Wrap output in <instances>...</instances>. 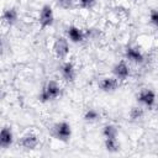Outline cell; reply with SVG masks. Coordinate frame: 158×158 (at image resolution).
I'll return each mask as SVG.
<instances>
[{"label": "cell", "instance_id": "1", "mask_svg": "<svg viewBox=\"0 0 158 158\" xmlns=\"http://www.w3.org/2000/svg\"><path fill=\"white\" fill-rule=\"evenodd\" d=\"M59 95H60V86H59V84L56 80H49L42 88L40 95H38V99L42 102H47V101L57 99Z\"/></svg>", "mask_w": 158, "mask_h": 158}, {"label": "cell", "instance_id": "2", "mask_svg": "<svg viewBox=\"0 0 158 158\" xmlns=\"http://www.w3.org/2000/svg\"><path fill=\"white\" fill-rule=\"evenodd\" d=\"M53 136L62 141V142H68L72 136V127L67 121H60L53 126Z\"/></svg>", "mask_w": 158, "mask_h": 158}, {"label": "cell", "instance_id": "3", "mask_svg": "<svg viewBox=\"0 0 158 158\" xmlns=\"http://www.w3.org/2000/svg\"><path fill=\"white\" fill-rule=\"evenodd\" d=\"M38 22H40V27L42 30H44L47 27H51L53 25V22H54V14H53V10H52L51 5L46 4V5H43L41 7Z\"/></svg>", "mask_w": 158, "mask_h": 158}, {"label": "cell", "instance_id": "4", "mask_svg": "<svg viewBox=\"0 0 158 158\" xmlns=\"http://www.w3.org/2000/svg\"><path fill=\"white\" fill-rule=\"evenodd\" d=\"M53 52L59 59H64L69 53V42L68 38L60 36L54 41L53 44Z\"/></svg>", "mask_w": 158, "mask_h": 158}, {"label": "cell", "instance_id": "5", "mask_svg": "<svg viewBox=\"0 0 158 158\" xmlns=\"http://www.w3.org/2000/svg\"><path fill=\"white\" fill-rule=\"evenodd\" d=\"M137 100L139 104L144 105L148 109H152L156 104V93L151 89H143L139 91L138 96H137Z\"/></svg>", "mask_w": 158, "mask_h": 158}, {"label": "cell", "instance_id": "6", "mask_svg": "<svg viewBox=\"0 0 158 158\" xmlns=\"http://www.w3.org/2000/svg\"><path fill=\"white\" fill-rule=\"evenodd\" d=\"M59 72H60V75L62 78L68 81V83H73L75 80V77H77V73H75V68H74V64L72 62H64L60 64L59 67Z\"/></svg>", "mask_w": 158, "mask_h": 158}, {"label": "cell", "instance_id": "7", "mask_svg": "<svg viewBox=\"0 0 158 158\" xmlns=\"http://www.w3.org/2000/svg\"><path fill=\"white\" fill-rule=\"evenodd\" d=\"M112 74L117 80H125L130 75V68L125 60L117 62L112 68Z\"/></svg>", "mask_w": 158, "mask_h": 158}, {"label": "cell", "instance_id": "8", "mask_svg": "<svg viewBox=\"0 0 158 158\" xmlns=\"http://www.w3.org/2000/svg\"><path fill=\"white\" fill-rule=\"evenodd\" d=\"M99 89L104 93H114L118 88V80L115 77H106L99 81Z\"/></svg>", "mask_w": 158, "mask_h": 158}, {"label": "cell", "instance_id": "9", "mask_svg": "<svg viewBox=\"0 0 158 158\" xmlns=\"http://www.w3.org/2000/svg\"><path fill=\"white\" fill-rule=\"evenodd\" d=\"M125 57L126 59L136 64H142L144 62V56L137 47H127L125 51Z\"/></svg>", "mask_w": 158, "mask_h": 158}, {"label": "cell", "instance_id": "10", "mask_svg": "<svg viewBox=\"0 0 158 158\" xmlns=\"http://www.w3.org/2000/svg\"><path fill=\"white\" fill-rule=\"evenodd\" d=\"M20 146L27 151H31V149H35L38 144V137L35 135V133H26L23 135L20 141H19Z\"/></svg>", "mask_w": 158, "mask_h": 158}, {"label": "cell", "instance_id": "11", "mask_svg": "<svg viewBox=\"0 0 158 158\" xmlns=\"http://www.w3.org/2000/svg\"><path fill=\"white\" fill-rule=\"evenodd\" d=\"M67 37L70 42L73 43H79V42H83L84 38H85V33L81 28L77 27V26H69L67 28Z\"/></svg>", "mask_w": 158, "mask_h": 158}, {"label": "cell", "instance_id": "12", "mask_svg": "<svg viewBox=\"0 0 158 158\" xmlns=\"http://www.w3.org/2000/svg\"><path fill=\"white\" fill-rule=\"evenodd\" d=\"M14 141V135L10 127H2L0 130V147L1 148H7L9 146H11Z\"/></svg>", "mask_w": 158, "mask_h": 158}, {"label": "cell", "instance_id": "13", "mask_svg": "<svg viewBox=\"0 0 158 158\" xmlns=\"http://www.w3.org/2000/svg\"><path fill=\"white\" fill-rule=\"evenodd\" d=\"M17 19H19V14H17V10L15 7H7L2 12V21L9 25V26H12L17 22Z\"/></svg>", "mask_w": 158, "mask_h": 158}, {"label": "cell", "instance_id": "14", "mask_svg": "<svg viewBox=\"0 0 158 158\" xmlns=\"http://www.w3.org/2000/svg\"><path fill=\"white\" fill-rule=\"evenodd\" d=\"M104 144H105V149L110 153H116L120 151V143L117 141V137H114V138H105L104 141Z\"/></svg>", "mask_w": 158, "mask_h": 158}, {"label": "cell", "instance_id": "15", "mask_svg": "<svg viewBox=\"0 0 158 158\" xmlns=\"http://www.w3.org/2000/svg\"><path fill=\"white\" fill-rule=\"evenodd\" d=\"M117 135H118L117 126H115L112 123H109V125L104 126V128H102L104 138H114V137H117Z\"/></svg>", "mask_w": 158, "mask_h": 158}, {"label": "cell", "instance_id": "16", "mask_svg": "<svg viewBox=\"0 0 158 158\" xmlns=\"http://www.w3.org/2000/svg\"><path fill=\"white\" fill-rule=\"evenodd\" d=\"M100 118V114L95 109H88L84 114V120L86 122H96Z\"/></svg>", "mask_w": 158, "mask_h": 158}, {"label": "cell", "instance_id": "17", "mask_svg": "<svg viewBox=\"0 0 158 158\" xmlns=\"http://www.w3.org/2000/svg\"><path fill=\"white\" fill-rule=\"evenodd\" d=\"M144 115V110L141 107V106H133L131 110H130V118L131 121H138L143 117Z\"/></svg>", "mask_w": 158, "mask_h": 158}, {"label": "cell", "instance_id": "18", "mask_svg": "<svg viewBox=\"0 0 158 158\" xmlns=\"http://www.w3.org/2000/svg\"><path fill=\"white\" fill-rule=\"evenodd\" d=\"M57 6L62 10H72L74 7V0H56Z\"/></svg>", "mask_w": 158, "mask_h": 158}, {"label": "cell", "instance_id": "19", "mask_svg": "<svg viewBox=\"0 0 158 158\" xmlns=\"http://www.w3.org/2000/svg\"><path fill=\"white\" fill-rule=\"evenodd\" d=\"M78 2L81 9H91L95 5L96 0H78Z\"/></svg>", "mask_w": 158, "mask_h": 158}, {"label": "cell", "instance_id": "20", "mask_svg": "<svg viewBox=\"0 0 158 158\" xmlns=\"http://www.w3.org/2000/svg\"><path fill=\"white\" fill-rule=\"evenodd\" d=\"M149 22H151L154 27L158 26V12H157L156 9H153V10L151 11V14H149Z\"/></svg>", "mask_w": 158, "mask_h": 158}, {"label": "cell", "instance_id": "21", "mask_svg": "<svg viewBox=\"0 0 158 158\" xmlns=\"http://www.w3.org/2000/svg\"><path fill=\"white\" fill-rule=\"evenodd\" d=\"M1 51H2V43H1V41H0V53H1Z\"/></svg>", "mask_w": 158, "mask_h": 158}, {"label": "cell", "instance_id": "22", "mask_svg": "<svg viewBox=\"0 0 158 158\" xmlns=\"http://www.w3.org/2000/svg\"><path fill=\"white\" fill-rule=\"evenodd\" d=\"M132 1H136V0H132Z\"/></svg>", "mask_w": 158, "mask_h": 158}, {"label": "cell", "instance_id": "23", "mask_svg": "<svg viewBox=\"0 0 158 158\" xmlns=\"http://www.w3.org/2000/svg\"><path fill=\"white\" fill-rule=\"evenodd\" d=\"M0 95H1V94H0Z\"/></svg>", "mask_w": 158, "mask_h": 158}]
</instances>
